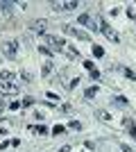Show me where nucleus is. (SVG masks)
I'll return each instance as SVG.
<instances>
[{"mask_svg": "<svg viewBox=\"0 0 136 152\" xmlns=\"http://www.w3.org/2000/svg\"><path fill=\"white\" fill-rule=\"evenodd\" d=\"M59 152H71V145H61V148H59Z\"/></svg>", "mask_w": 136, "mask_h": 152, "instance_id": "18", "label": "nucleus"}, {"mask_svg": "<svg viewBox=\"0 0 136 152\" xmlns=\"http://www.w3.org/2000/svg\"><path fill=\"white\" fill-rule=\"evenodd\" d=\"M100 30H102V34H104V37H107V39H109V41H113V43H118V41H120V37H118V34H116V32H113V30H109L104 20H102V23H100Z\"/></svg>", "mask_w": 136, "mask_h": 152, "instance_id": "3", "label": "nucleus"}, {"mask_svg": "<svg viewBox=\"0 0 136 152\" xmlns=\"http://www.w3.org/2000/svg\"><path fill=\"white\" fill-rule=\"evenodd\" d=\"M30 129H32L34 134H41V136H43V134H48V129H45L43 125H34V127H30Z\"/></svg>", "mask_w": 136, "mask_h": 152, "instance_id": "10", "label": "nucleus"}, {"mask_svg": "<svg viewBox=\"0 0 136 152\" xmlns=\"http://www.w3.org/2000/svg\"><path fill=\"white\" fill-rule=\"evenodd\" d=\"M48 43L52 45V50H66V41L64 39H59V37H48Z\"/></svg>", "mask_w": 136, "mask_h": 152, "instance_id": "4", "label": "nucleus"}, {"mask_svg": "<svg viewBox=\"0 0 136 152\" xmlns=\"http://www.w3.org/2000/svg\"><path fill=\"white\" fill-rule=\"evenodd\" d=\"M68 127H71V129H79V127H82V125H79L77 121H71V123H68Z\"/></svg>", "mask_w": 136, "mask_h": 152, "instance_id": "16", "label": "nucleus"}, {"mask_svg": "<svg viewBox=\"0 0 136 152\" xmlns=\"http://www.w3.org/2000/svg\"><path fill=\"white\" fill-rule=\"evenodd\" d=\"M64 132H66L64 125H55V127H52V134H57V136H59V134H64Z\"/></svg>", "mask_w": 136, "mask_h": 152, "instance_id": "13", "label": "nucleus"}, {"mask_svg": "<svg viewBox=\"0 0 136 152\" xmlns=\"http://www.w3.org/2000/svg\"><path fill=\"white\" fill-rule=\"evenodd\" d=\"M77 23H79V25H86L89 30H97V27H95V20L91 18L89 14H82V16L77 18Z\"/></svg>", "mask_w": 136, "mask_h": 152, "instance_id": "5", "label": "nucleus"}, {"mask_svg": "<svg viewBox=\"0 0 136 152\" xmlns=\"http://www.w3.org/2000/svg\"><path fill=\"white\" fill-rule=\"evenodd\" d=\"M14 73H9V70H2V73H0V82H14Z\"/></svg>", "mask_w": 136, "mask_h": 152, "instance_id": "8", "label": "nucleus"}, {"mask_svg": "<svg viewBox=\"0 0 136 152\" xmlns=\"http://www.w3.org/2000/svg\"><path fill=\"white\" fill-rule=\"evenodd\" d=\"M0 93H18V86L9 82H0Z\"/></svg>", "mask_w": 136, "mask_h": 152, "instance_id": "6", "label": "nucleus"}, {"mask_svg": "<svg viewBox=\"0 0 136 152\" xmlns=\"http://www.w3.org/2000/svg\"><path fill=\"white\" fill-rule=\"evenodd\" d=\"M32 30L34 32H45V20H34V23H32Z\"/></svg>", "mask_w": 136, "mask_h": 152, "instance_id": "9", "label": "nucleus"}, {"mask_svg": "<svg viewBox=\"0 0 136 152\" xmlns=\"http://www.w3.org/2000/svg\"><path fill=\"white\" fill-rule=\"evenodd\" d=\"M113 102H116L118 107H127V98H125V95H118V98H113Z\"/></svg>", "mask_w": 136, "mask_h": 152, "instance_id": "11", "label": "nucleus"}, {"mask_svg": "<svg viewBox=\"0 0 136 152\" xmlns=\"http://www.w3.org/2000/svg\"><path fill=\"white\" fill-rule=\"evenodd\" d=\"M95 116L100 118V121H111V116L107 114V111H102V109H97V111H95Z\"/></svg>", "mask_w": 136, "mask_h": 152, "instance_id": "12", "label": "nucleus"}, {"mask_svg": "<svg viewBox=\"0 0 136 152\" xmlns=\"http://www.w3.org/2000/svg\"><path fill=\"white\" fill-rule=\"evenodd\" d=\"M125 75L129 77V80H136V75H134V73H132V70H129V68H125Z\"/></svg>", "mask_w": 136, "mask_h": 152, "instance_id": "17", "label": "nucleus"}, {"mask_svg": "<svg viewBox=\"0 0 136 152\" xmlns=\"http://www.w3.org/2000/svg\"><path fill=\"white\" fill-rule=\"evenodd\" d=\"M50 7L55 12H71V9H77V2H75V0H68V2H52Z\"/></svg>", "mask_w": 136, "mask_h": 152, "instance_id": "2", "label": "nucleus"}, {"mask_svg": "<svg viewBox=\"0 0 136 152\" xmlns=\"http://www.w3.org/2000/svg\"><path fill=\"white\" fill-rule=\"evenodd\" d=\"M93 55H95V57H104V50L100 45H93Z\"/></svg>", "mask_w": 136, "mask_h": 152, "instance_id": "14", "label": "nucleus"}, {"mask_svg": "<svg viewBox=\"0 0 136 152\" xmlns=\"http://www.w3.org/2000/svg\"><path fill=\"white\" fill-rule=\"evenodd\" d=\"M2 52H5V57L14 59L16 55H18V41H14V39L5 41V43H2Z\"/></svg>", "mask_w": 136, "mask_h": 152, "instance_id": "1", "label": "nucleus"}, {"mask_svg": "<svg viewBox=\"0 0 136 152\" xmlns=\"http://www.w3.org/2000/svg\"><path fill=\"white\" fill-rule=\"evenodd\" d=\"M66 32H68V34H73V37H77V39H82V41H86V39H89V34H86V32H82V30H77V27H66Z\"/></svg>", "mask_w": 136, "mask_h": 152, "instance_id": "7", "label": "nucleus"}, {"mask_svg": "<svg viewBox=\"0 0 136 152\" xmlns=\"http://www.w3.org/2000/svg\"><path fill=\"white\" fill-rule=\"evenodd\" d=\"M95 93H97V86H91V89H86V98H93Z\"/></svg>", "mask_w": 136, "mask_h": 152, "instance_id": "15", "label": "nucleus"}, {"mask_svg": "<svg viewBox=\"0 0 136 152\" xmlns=\"http://www.w3.org/2000/svg\"><path fill=\"white\" fill-rule=\"evenodd\" d=\"M129 132H132V134L136 136V125H132V127H129Z\"/></svg>", "mask_w": 136, "mask_h": 152, "instance_id": "19", "label": "nucleus"}]
</instances>
